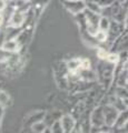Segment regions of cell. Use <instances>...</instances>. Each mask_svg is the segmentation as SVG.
<instances>
[{"label": "cell", "mask_w": 128, "mask_h": 133, "mask_svg": "<svg viewBox=\"0 0 128 133\" xmlns=\"http://www.w3.org/2000/svg\"><path fill=\"white\" fill-rule=\"evenodd\" d=\"M124 104H125L128 109V98H125V100H124Z\"/></svg>", "instance_id": "obj_4"}, {"label": "cell", "mask_w": 128, "mask_h": 133, "mask_svg": "<svg viewBox=\"0 0 128 133\" xmlns=\"http://www.w3.org/2000/svg\"><path fill=\"white\" fill-rule=\"evenodd\" d=\"M127 81H128V76H127Z\"/></svg>", "instance_id": "obj_7"}, {"label": "cell", "mask_w": 128, "mask_h": 133, "mask_svg": "<svg viewBox=\"0 0 128 133\" xmlns=\"http://www.w3.org/2000/svg\"><path fill=\"white\" fill-rule=\"evenodd\" d=\"M120 1H121V2H124V1H125V0H120Z\"/></svg>", "instance_id": "obj_6"}, {"label": "cell", "mask_w": 128, "mask_h": 133, "mask_svg": "<svg viewBox=\"0 0 128 133\" xmlns=\"http://www.w3.org/2000/svg\"><path fill=\"white\" fill-rule=\"evenodd\" d=\"M125 27L128 30V11H127V16H126V19H125Z\"/></svg>", "instance_id": "obj_3"}, {"label": "cell", "mask_w": 128, "mask_h": 133, "mask_svg": "<svg viewBox=\"0 0 128 133\" xmlns=\"http://www.w3.org/2000/svg\"><path fill=\"white\" fill-rule=\"evenodd\" d=\"M123 3H124V6H125V8H126V9L128 10V0H125V1H124Z\"/></svg>", "instance_id": "obj_5"}, {"label": "cell", "mask_w": 128, "mask_h": 133, "mask_svg": "<svg viewBox=\"0 0 128 133\" xmlns=\"http://www.w3.org/2000/svg\"><path fill=\"white\" fill-rule=\"evenodd\" d=\"M127 122H128V109H126L123 113H120V115L118 116V120H117L116 124L118 127H124V125L127 124Z\"/></svg>", "instance_id": "obj_1"}, {"label": "cell", "mask_w": 128, "mask_h": 133, "mask_svg": "<svg viewBox=\"0 0 128 133\" xmlns=\"http://www.w3.org/2000/svg\"><path fill=\"white\" fill-rule=\"evenodd\" d=\"M126 125H128V122H127V124H126Z\"/></svg>", "instance_id": "obj_8"}, {"label": "cell", "mask_w": 128, "mask_h": 133, "mask_svg": "<svg viewBox=\"0 0 128 133\" xmlns=\"http://www.w3.org/2000/svg\"><path fill=\"white\" fill-rule=\"evenodd\" d=\"M108 61H110V62H113V63H116V62H118L119 61V56L118 55H115V53H111V55H109V56H107V58H106Z\"/></svg>", "instance_id": "obj_2"}]
</instances>
